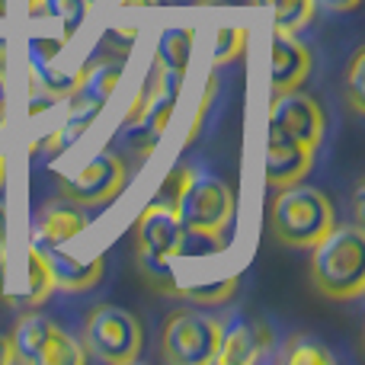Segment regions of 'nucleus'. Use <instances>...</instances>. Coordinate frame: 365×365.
I'll use <instances>...</instances> for the list:
<instances>
[{"label":"nucleus","mask_w":365,"mask_h":365,"mask_svg":"<svg viewBox=\"0 0 365 365\" xmlns=\"http://www.w3.org/2000/svg\"><path fill=\"white\" fill-rule=\"evenodd\" d=\"M311 279L324 298L353 302L365 292V231L359 225H334V231L311 247Z\"/></svg>","instance_id":"nucleus-1"},{"label":"nucleus","mask_w":365,"mask_h":365,"mask_svg":"<svg viewBox=\"0 0 365 365\" xmlns=\"http://www.w3.org/2000/svg\"><path fill=\"white\" fill-rule=\"evenodd\" d=\"M336 225V208L327 192L314 186H304L302 180L282 186L269 205V227L279 244L311 250L321 244Z\"/></svg>","instance_id":"nucleus-2"},{"label":"nucleus","mask_w":365,"mask_h":365,"mask_svg":"<svg viewBox=\"0 0 365 365\" xmlns=\"http://www.w3.org/2000/svg\"><path fill=\"white\" fill-rule=\"evenodd\" d=\"M182 74H173V71H164L154 64L151 77L145 81V87L138 90V96L132 100L125 113V132L132 148L141 154V158H151L154 148L160 145L167 125H170V115L177 109L180 90H182Z\"/></svg>","instance_id":"nucleus-3"},{"label":"nucleus","mask_w":365,"mask_h":365,"mask_svg":"<svg viewBox=\"0 0 365 365\" xmlns=\"http://www.w3.org/2000/svg\"><path fill=\"white\" fill-rule=\"evenodd\" d=\"M173 212H177L182 231H199V234H225L234 221L237 202L234 192L221 177L208 170H189L182 177V186L173 199Z\"/></svg>","instance_id":"nucleus-4"},{"label":"nucleus","mask_w":365,"mask_h":365,"mask_svg":"<svg viewBox=\"0 0 365 365\" xmlns=\"http://www.w3.org/2000/svg\"><path fill=\"white\" fill-rule=\"evenodd\" d=\"M145 346L141 321L128 308L119 304H96L83 321V349L109 365H132L138 362Z\"/></svg>","instance_id":"nucleus-5"},{"label":"nucleus","mask_w":365,"mask_h":365,"mask_svg":"<svg viewBox=\"0 0 365 365\" xmlns=\"http://www.w3.org/2000/svg\"><path fill=\"white\" fill-rule=\"evenodd\" d=\"M13 365H83L87 349L45 314H23L10 334Z\"/></svg>","instance_id":"nucleus-6"},{"label":"nucleus","mask_w":365,"mask_h":365,"mask_svg":"<svg viewBox=\"0 0 365 365\" xmlns=\"http://www.w3.org/2000/svg\"><path fill=\"white\" fill-rule=\"evenodd\" d=\"M160 346L170 365H215L221 349V321L199 311H173L164 324Z\"/></svg>","instance_id":"nucleus-7"},{"label":"nucleus","mask_w":365,"mask_h":365,"mask_svg":"<svg viewBox=\"0 0 365 365\" xmlns=\"http://www.w3.org/2000/svg\"><path fill=\"white\" fill-rule=\"evenodd\" d=\"M51 292H55V285H51V276L45 269V259L38 247L26 244L19 253H13L6 247L0 253V298L4 302H10L13 308L32 311Z\"/></svg>","instance_id":"nucleus-8"},{"label":"nucleus","mask_w":365,"mask_h":365,"mask_svg":"<svg viewBox=\"0 0 365 365\" xmlns=\"http://www.w3.org/2000/svg\"><path fill=\"white\" fill-rule=\"evenodd\" d=\"M125 180H128L125 160L113 151H103V154H96L93 160H87L77 173L64 177L58 192H61L64 199H71L74 205L96 208V205L113 202L115 195L125 189Z\"/></svg>","instance_id":"nucleus-9"},{"label":"nucleus","mask_w":365,"mask_h":365,"mask_svg":"<svg viewBox=\"0 0 365 365\" xmlns=\"http://www.w3.org/2000/svg\"><path fill=\"white\" fill-rule=\"evenodd\" d=\"M324 109L314 96L302 93V90H289V93L272 96L269 103V128H279L298 145L311 148L317 154L324 141Z\"/></svg>","instance_id":"nucleus-10"},{"label":"nucleus","mask_w":365,"mask_h":365,"mask_svg":"<svg viewBox=\"0 0 365 365\" xmlns=\"http://www.w3.org/2000/svg\"><path fill=\"white\" fill-rule=\"evenodd\" d=\"M61 42H55V38H32L29 42V83L38 90V93H45L48 100H64V96L74 90L77 77H81L83 68L77 71H64L61 68Z\"/></svg>","instance_id":"nucleus-11"},{"label":"nucleus","mask_w":365,"mask_h":365,"mask_svg":"<svg viewBox=\"0 0 365 365\" xmlns=\"http://www.w3.org/2000/svg\"><path fill=\"white\" fill-rule=\"evenodd\" d=\"M308 77H311V48L295 32L276 29L272 32V64H269L272 96L302 90V83Z\"/></svg>","instance_id":"nucleus-12"},{"label":"nucleus","mask_w":365,"mask_h":365,"mask_svg":"<svg viewBox=\"0 0 365 365\" xmlns=\"http://www.w3.org/2000/svg\"><path fill=\"white\" fill-rule=\"evenodd\" d=\"M272 346V334L263 321L253 317H231L221 321V349L215 365H250Z\"/></svg>","instance_id":"nucleus-13"},{"label":"nucleus","mask_w":365,"mask_h":365,"mask_svg":"<svg viewBox=\"0 0 365 365\" xmlns=\"http://www.w3.org/2000/svg\"><path fill=\"white\" fill-rule=\"evenodd\" d=\"M311 164H314V151L304 145H298L295 138H289L285 132H279V128H269V135H266V182L276 189L282 186H292V182L304 180L311 170Z\"/></svg>","instance_id":"nucleus-14"},{"label":"nucleus","mask_w":365,"mask_h":365,"mask_svg":"<svg viewBox=\"0 0 365 365\" xmlns=\"http://www.w3.org/2000/svg\"><path fill=\"white\" fill-rule=\"evenodd\" d=\"M122 74H125V61L122 58H103V61H93L90 68H83L74 90L64 96L68 109H100L103 113V106L119 90Z\"/></svg>","instance_id":"nucleus-15"},{"label":"nucleus","mask_w":365,"mask_h":365,"mask_svg":"<svg viewBox=\"0 0 365 365\" xmlns=\"http://www.w3.org/2000/svg\"><path fill=\"white\" fill-rule=\"evenodd\" d=\"M135 240H138V250L177 257L180 244H182V225H180L177 212H173V205L154 199L138 215V221H135Z\"/></svg>","instance_id":"nucleus-16"},{"label":"nucleus","mask_w":365,"mask_h":365,"mask_svg":"<svg viewBox=\"0 0 365 365\" xmlns=\"http://www.w3.org/2000/svg\"><path fill=\"white\" fill-rule=\"evenodd\" d=\"M42 259H45V269H48V276H51V285L61 292L93 289V285L103 279V263H106L103 253H96L93 259H77V257H71V253H64L61 247L42 250Z\"/></svg>","instance_id":"nucleus-17"},{"label":"nucleus","mask_w":365,"mask_h":365,"mask_svg":"<svg viewBox=\"0 0 365 365\" xmlns=\"http://www.w3.org/2000/svg\"><path fill=\"white\" fill-rule=\"evenodd\" d=\"M90 218L81 215L77 208H64V205H51L42 212V218L36 221V231H32L29 244L38 250H48V247H64L68 240H74L81 231H87Z\"/></svg>","instance_id":"nucleus-18"},{"label":"nucleus","mask_w":365,"mask_h":365,"mask_svg":"<svg viewBox=\"0 0 365 365\" xmlns=\"http://www.w3.org/2000/svg\"><path fill=\"white\" fill-rule=\"evenodd\" d=\"M192 42H195L192 26H170V29H164L158 36V45H154V64L186 77L189 61H192Z\"/></svg>","instance_id":"nucleus-19"},{"label":"nucleus","mask_w":365,"mask_h":365,"mask_svg":"<svg viewBox=\"0 0 365 365\" xmlns=\"http://www.w3.org/2000/svg\"><path fill=\"white\" fill-rule=\"evenodd\" d=\"M253 6L272 16V26L285 32H302L314 19L317 0H253Z\"/></svg>","instance_id":"nucleus-20"},{"label":"nucleus","mask_w":365,"mask_h":365,"mask_svg":"<svg viewBox=\"0 0 365 365\" xmlns=\"http://www.w3.org/2000/svg\"><path fill=\"white\" fill-rule=\"evenodd\" d=\"M90 0H38V6L32 13H42L48 19H58L61 23V38H74V32L87 23L90 16Z\"/></svg>","instance_id":"nucleus-21"},{"label":"nucleus","mask_w":365,"mask_h":365,"mask_svg":"<svg viewBox=\"0 0 365 365\" xmlns=\"http://www.w3.org/2000/svg\"><path fill=\"white\" fill-rule=\"evenodd\" d=\"M100 115V109H68V115H64V122L55 128V132L45 138V154H61L68 151L71 145H74L77 138H81L83 132H87L90 125H93V119Z\"/></svg>","instance_id":"nucleus-22"},{"label":"nucleus","mask_w":365,"mask_h":365,"mask_svg":"<svg viewBox=\"0 0 365 365\" xmlns=\"http://www.w3.org/2000/svg\"><path fill=\"white\" fill-rule=\"evenodd\" d=\"M173 259H177V257L138 250V269H141V276H145L158 292L180 298V285H177V272H173Z\"/></svg>","instance_id":"nucleus-23"},{"label":"nucleus","mask_w":365,"mask_h":365,"mask_svg":"<svg viewBox=\"0 0 365 365\" xmlns=\"http://www.w3.org/2000/svg\"><path fill=\"white\" fill-rule=\"evenodd\" d=\"M247 48V29L240 23H225L218 32H215V45H212V64L221 68V64L240 58Z\"/></svg>","instance_id":"nucleus-24"},{"label":"nucleus","mask_w":365,"mask_h":365,"mask_svg":"<svg viewBox=\"0 0 365 365\" xmlns=\"http://www.w3.org/2000/svg\"><path fill=\"white\" fill-rule=\"evenodd\" d=\"M285 362L289 365H334V353L327 346H321L311 336H292V343L285 346Z\"/></svg>","instance_id":"nucleus-25"},{"label":"nucleus","mask_w":365,"mask_h":365,"mask_svg":"<svg viewBox=\"0 0 365 365\" xmlns=\"http://www.w3.org/2000/svg\"><path fill=\"white\" fill-rule=\"evenodd\" d=\"M234 292H237V276L221 279V282H205V285H186V289H180V298H189V302H199V304H221Z\"/></svg>","instance_id":"nucleus-26"},{"label":"nucleus","mask_w":365,"mask_h":365,"mask_svg":"<svg viewBox=\"0 0 365 365\" xmlns=\"http://www.w3.org/2000/svg\"><path fill=\"white\" fill-rule=\"evenodd\" d=\"M346 100L356 115L365 113V48H359L346 71Z\"/></svg>","instance_id":"nucleus-27"},{"label":"nucleus","mask_w":365,"mask_h":365,"mask_svg":"<svg viewBox=\"0 0 365 365\" xmlns=\"http://www.w3.org/2000/svg\"><path fill=\"white\" fill-rule=\"evenodd\" d=\"M359 4L362 0H317V6H327V10H334V13H349Z\"/></svg>","instance_id":"nucleus-28"},{"label":"nucleus","mask_w":365,"mask_h":365,"mask_svg":"<svg viewBox=\"0 0 365 365\" xmlns=\"http://www.w3.org/2000/svg\"><path fill=\"white\" fill-rule=\"evenodd\" d=\"M10 247V225H6V208L4 202H0V253Z\"/></svg>","instance_id":"nucleus-29"},{"label":"nucleus","mask_w":365,"mask_h":365,"mask_svg":"<svg viewBox=\"0 0 365 365\" xmlns=\"http://www.w3.org/2000/svg\"><path fill=\"white\" fill-rule=\"evenodd\" d=\"M0 365H13V343H10V334H0Z\"/></svg>","instance_id":"nucleus-30"},{"label":"nucleus","mask_w":365,"mask_h":365,"mask_svg":"<svg viewBox=\"0 0 365 365\" xmlns=\"http://www.w3.org/2000/svg\"><path fill=\"white\" fill-rule=\"evenodd\" d=\"M158 0H122V10H138V6H154Z\"/></svg>","instance_id":"nucleus-31"},{"label":"nucleus","mask_w":365,"mask_h":365,"mask_svg":"<svg viewBox=\"0 0 365 365\" xmlns=\"http://www.w3.org/2000/svg\"><path fill=\"white\" fill-rule=\"evenodd\" d=\"M0 83H6V45L0 42Z\"/></svg>","instance_id":"nucleus-32"},{"label":"nucleus","mask_w":365,"mask_h":365,"mask_svg":"<svg viewBox=\"0 0 365 365\" xmlns=\"http://www.w3.org/2000/svg\"><path fill=\"white\" fill-rule=\"evenodd\" d=\"M6 186V158L4 154H0V189Z\"/></svg>","instance_id":"nucleus-33"},{"label":"nucleus","mask_w":365,"mask_h":365,"mask_svg":"<svg viewBox=\"0 0 365 365\" xmlns=\"http://www.w3.org/2000/svg\"><path fill=\"white\" fill-rule=\"evenodd\" d=\"M26 6H29V13H32V10L38 6V0H26Z\"/></svg>","instance_id":"nucleus-34"},{"label":"nucleus","mask_w":365,"mask_h":365,"mask_svg":"<svg viewBox=\"0 0 365 365\" xmlns=\"http://www.w3.org/2000/svg\"><path fill=\"white\" fill-rule=\"evenodd\" d=\"M90 4H96V0H90Z\"/></svg>","instance_id":"nucleus-35"}]
</instances>
